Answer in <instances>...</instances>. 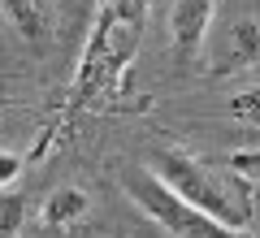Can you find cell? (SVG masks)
I'll return each instance as SVG.
<instances>
[{
	"label": "cell",
	"instance_id": "1",
	"mask_svg": "<svg viewBox=\"0 0 260 238\" xmlns=\"http://www.w3.org/2000/svg\"><path fill=\"white\" fill-rule=\"evenodd\" d=\"M143 26H148V0H100L91 22L87 48L78 56L74 83L65 95V117H78L91 100H100L121 74L130 70L135 52H139Z\"/></svg>",
	"mask_w": 260,
	"mask_h": 238
},
{
	"label": "cell",
	"instance_id": "2",
	"mask_svg": "<svg viewBox=\"0 0 260 238\" xmlns=\"http://www.w3.org/2000/svg\"><path fill=\"white\" fill-rule=\"evenodd\" d=\"M143 169H148L165 191H174L178 199H186L191 208L208 212L213 221H221V225H230V229H251V217H256L251 191H256V182L230 174V169L221 174V169H213L208 160H200V156H191V152H178V147H160Z\"/></svg>",
	"mask_w": 260,
	"mask_h": 238
},
{
	"label": "cell",
	"instance_id": "3",
	"mask_svg": "<svg viewBox=\"0 0 260 238\" xmlns=\"http://www.w3.org/2000/svg\"><path fill=\"white\" fill-rule=\"evenodd\" d=\"M121 186H126L130 203H135L152 225H160L174 238H251V229H230V225H221V221H213L208 212L191 208L186 199H178V195L165 191L148 169H130Z\"/></svg>",
	"mask_w": 260,
	"mask_h": 238
},
{
	"label": "cell",
	"instance_id": "4",
	"mask_svg": "<svg viewBox=\"0 0 260 238\" xmlns=\"http://www.w3.org/2000/svg\"><path fill=\"white\" fill-rule=\"evenodd\" d=\"M217 18V0H174L169 9V48L178 61H191L208 39V26Z\"/></svg>",
	"mask_w": 260,
	"mask_h": 238
},
{
	"label": "cell",
	"instance_id": "5",
	"mask_svg": "<svg viewBox=\"0 0 260 238\" xmlns=\"http://www.w3.org/2000/svg\"><path fill=\"white\" fill-rule=\"evenodd\" d=\"M0 18L9 22L26 44H44L56 30V13L48 0H0Z\"/></svg>",
	"mask_w": 260,
	"mask_h": 238
},
{
	"label": "cell",
	"instance_id": "6",
	"mask_svg": "<svg viewBox=\"0 0 260 238\" xmlns=\"http://www.w3.org/2000/svg\"><path fill=\"white\" fill-rule=\"evenodd\" d=\"M87 212H91L87 191H78V186H56V191L44 199V225H74V221H83Z\"/></svg>",
	"mask_w": 260,
	"mask_h": 238
},
{
	"label": "cell",
	"instance_id": "7",
	"mask_svg": "<svg viewBox=\"0 0 260 238\" xmlns=\"http://www.w3.org/2000/svg\"><path fill=\"white\" fill-rule=\"evenodd\" d=\"M260 56V26L256 18H239L230 30V56L221 61V70H247V65H256Z\"/></svg>",
	"mask_w": 260,
	"mask_h": 238
},
{
	"label": "cell",
	"instance_id": "8",
	"mask_svg": "<svg viewBox=\"0 0 260 238\" xmlns=\"http://www.w3.org/2000/svg\"><path fill=\"white\" fill-rule=\"evenodd\" d=\"M22 225V199L18 195H0V238H13Z\"/></svg>",
	"mask_w": 260,
	"mask_h": 238
},
{
	"label": "cell",
	"instance_id": "9",
	"mask_svg": "<svg viewBox=\"0 0 260 238\" xmlns=\"http://www.w3.org/2000/svg\"><path fill=\"white\" fill-rule=\"evenodd\" d=\"M230 113L243 121V126H256V121H260V95H256V91L234 95V100H230Z\"/></svg>",
	"mask_w": 260,
	"mask_h": 238
},
{
	"label": "cell",
	"instance_id": "10",
	"mask_svg": "<svg viewBox=\"0 0 260 238\" xmlns=\"http://www.w3.org/2000/svg\"><path fill=\"white\" fill-rule=\"evenodd\" d=\"M18 178H22V156H18V152H5V147H0V191H9Z\"/></svg>",
	"mask_w": 260,
	"mask_h": 238
},
{
	"label": "cell",
	"instance_id": "11",
	"mask_svg": "<svg viewBox=\"0 0 260 238\" xmlns=\"http://www.w3.org/2000/svg\"><path fill=\"white\" fill-rule=\"evenodd\" d=\"M225 169H230V174H239V178H247V182H256L260 156H256V152H243V156H234V160H230V165H225Z\"/></svg>",
	"mask_w": 260,
	"mask_h": 238
}]
</instances>
